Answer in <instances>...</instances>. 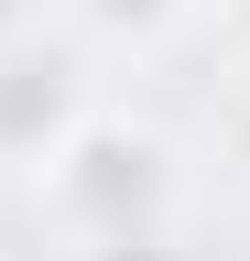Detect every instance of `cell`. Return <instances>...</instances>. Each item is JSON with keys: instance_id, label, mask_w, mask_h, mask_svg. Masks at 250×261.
I'll return each mask as SVG.
<instances>
[{"instance_id": "obj_1", "label": "cell", "mask_w": 250, "mask_h": 261, "mask_svg": "<svg viewBox=\"0 0 250 261\" xmlns=\"http://www.w3.org/2000/svg\"><path fill=\"white\" fill-rule=\"evenodd\" d=\"M44 196H54L76 228H98V240H131V228L174 196V152H163V130L87 109V120L66 130V152L44 163Z\"/></svg>"}, {"instance_id": "obj_2", "label": "cell", "mask_w": 250, "mask_h": 261, "mask_svg": "<svg viewBox=\"0 0 250 261\" xmlns=\"http://www.w3.org/2000/svg\"><path fill=\"white\" fill-rule=\"evenodd\" d=\"M76 120H87V87H76L66 55L0 44V163H11V174H44V163L66 152Z\"/></svg>"}, {"instance_id": "obj_3", "label": "cell", "mask_w": 250, "mask_h": 261, "mask_svg": "<svg viewBox=\"0 0 250 261\" xmlns=\"http://www.w3.org/2000/svg\"><path fill=\"white\" fill-rule=\"evenodd\" d=\"M76 11L98 22V33H163V22L185 11V0H76Z\"/></svg>"}, {"instance_id": "obj_4", "label": "cell", "mask_w": 250, "mask_h": 261, "mask_svg": "<svg viewBox=\"0 0 250 261\" xmlns=\"http://www.w3.org/2000/svg\"><path fill=\"white\" fill-rule=\"evenodd\" d=\"M239 109H250V65H239Z\"/></svg>"}, {"instance_id": "obj_5", "label": "cell", "mask_w": 250, "mask_h": 261, "mask_svg": "<svg viewBox=\"0 0 250 261\" xmlns=\"http://www.w3.org/2000/svg\"><path fill=\"white\" fill-rule=\"evenodd\" d=\"M0 11H11V0H0Z\"/></svg>"}]
</instances>
